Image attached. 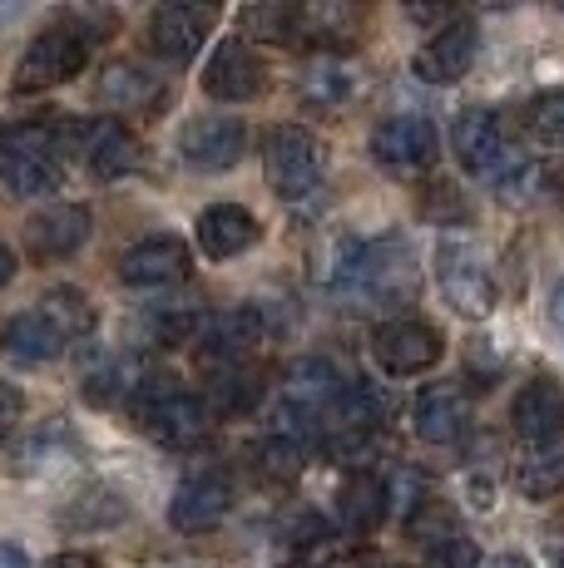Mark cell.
I'll return each instance as SVG.
<instances>
[{
  "label": "cell",
  "instance_id": "obj_12",
  "mask_svg": "<svg viewBox=\"0 0 564 568\" xmlns=\"http://www.w3.org/2000/svg\"><path fill=\"white\" fill-rule=\"evenodd\" d=\"M193 342H199L203 366H238L258 342H263V312L233 307V312H219V316H203Z\"/></svg>",
  "mask_w": 564,
  "mask_h": 568
},
{
  "label": "cell",
  "instance_id": "obj_28",
  "mask_svg": "<svg viewBox=\"0 0 564 568\" xmlns=\"http://www.w3.org/2000/svg\"><path fill=\"white\" fill-rule=\"evenodd\" d=\"M515 489L525 499H555L564 489V450H550L540 445V455L515 465Z\"/></svg>",
  "mask_w": 564,
  "mask_h": 568
},
{
  "label": "cell",
  "instance_id": "obj_42",
  "mask_svg": "<svg viewBox=\"0 0 564 568\" xmlns=\"http://www.w3.org/2000/svg\"><path fill=\"white\" fill-rule=\"evenodd\" d=\"M183 6H193V10H203V16H219V6H223V0H183Z\"/></svg>",
  "mask_w": 564,
  "mask_h": 568
},
{
  "label": "cell",
  "instance_id": "obj_33",
  "mask_svg": "<svg viewBox=\"0 0 564 568\" xmlns=\"http://www.w3.org/2000/svg\"><path fill=\"white\" fill-rule=\"evenodd\" d=\"M149 326H154V342H164V346H173V342H193V336H199V326H203V312H199V307L159 312Z\"/></svg>",
  "mask_w": 564,
  "mask_h": 568
},
{
  "label": "cell",
  "instance_id": "obj_3",
  "mask_svg": "<svg viewBox=\"0 0 564 568\" xmlns=\"http://www.w3.org/2000/svg\"><path fill=\"white\" fill-rule=\"evenodd\" d=\"M90 60V30L80 26L74 16L56 20L50 30H40L30 40V50L20 54L16 64V94H40V90H56V84L74 80Z\"/></svg>",
  "mask_w": 564,
  "mask_h": 568
},
{
  "label": "cell",
  "instance_id": "obj_34",
  "mask_svg": "<svg viewBox=\"0 0 564 568\" xmlns=\"http://www.w3.org/2000/svg\"><path fill=\"white\" fill-rule=\"evenodd\" d=\"M20 410H26V396H20V390L10 386V381H0V440H6V435L16 430Z\"/></svg>",
  "mask_w": 564,
  "mask_h": 568
},
{
  "label": "cell",
  "instance_id": "obj_22",
  "mask_svg": "<svg viewBox=\"0 0 564 568\" xmlns=\"http://www.w3.org/2000/svg\"><path fill=\"white\" fill-rule=\"evenodd\" d=\"M386 505H392V495H386V479H376L372 469H356V475H346V485L338 489V519L346 534H372L376 524L386 519Z\"/></svg>",
  "mask_w": 564,
  "mask_h": 568
},
{
  "label": "cell",
  "instance_id": "obj_43",
  "mask_svg": "<svg viewBox=\"0 0 564 568\" xmlns=\"http://www.w3.org/2000/svg\"><path fill=\"white\" fill-rule=\"evenodd\" d=\"M560 568H564V564H560Z\"/></svg>",
  "mask_w": 564,
  "mask_h": 568
},
{
  "label": "cell",
  "instance_id": "obj_18",
  "mask_svg": "<svg viewBox=\"0 0 564 568\" xmlns=\"http://www.w3.org/2000/svg\"><path fill=\"white\" fill-rule=\"evenodd\" d=\"M209 20L213 16L183 6V0H159L154 20H149V40H154V50L164 54V60L189 64L193 54L203 50V40H209Z\"/></svg>",
  "mask_w": 564,
  "mask_h": 568
},
{
  "label": "cell",
  "instance_id": "obj_27",
  "mask_svg": "<svg viewBox=\"0 0 564 568\" xmlns=\"http://www.w3.org/2000/svg\"><path fill=\"white\" fill-rule=\"evenodd\" d=\"M302 94L322 109H338L356 94V70L346 60H318L308 74H302Z\"/></svg>",
  "mask_w": 564,
  "mask_h": 568
},
{
  "label": "cell",
  "instance_id": "obj_9",
  "mask_svg": "<svg viewBox=\"0 0 564 568\" xmlns=\"http://www.w3.org/2000/svg\"><path fill=\"white\" fill-rule=\"evenodd\" d=\"M233 509V485L219 469H203V475H189L169 499V524L179 534H209L213 524L228 519Z\"/></svg>",
  "mask_w": 564,
  "mask_h": 568
},
{
  "label": "cell",
  "instance_id": "obj_25",
  "mask_svg": "<svg viewBox=\"0 0 564 568\" xmlns=\"http://www.w3.org/2000/svg\"><path fill=\"white\" fill-rule=\"evenodd\" d=\"M100 100L114 109H154L164 100V84L144 70V64H110L100 74Z\"/></svg>",
  "mask_w": 564,
  "mask_h": 568
},
{
  "label": "cell",
  "instance_id": "obj_16",
  "mask_svg": "<svg viewBox=\"0 0 564 568\" xmlns=\"http://www.w3.org/2000/svg\"><path fill=\"white\" fill-rule=\"evenodd\" d=\"M70 134H74V149L84 154V163H90V173H94L100 183L124 179V173L134 169V159H139L134 139H129V129L119 124V119H94V124H74Z\"/></svg>",
  "mask_w": 564,
  "mask_h": 568
},
{
  "label": "cell",
  "instance_id": "obj_37",
  "mask_svg": "<svg viewBox=\"0 0 564 568\" xmlns=\"http://www.w3.org/2000/svg\"><path fill=\"white\" fill-rule=\"evenodd\" d=\"M30 6H36V0H0V30H6L10 20H20V16H26Z\"/></svg>",
  "mask_w": 564,
  "mask_h": 568
},
{
  "label": "cell",
  "instance_id": "obj_38",
  "mask_svg": "<svg viewBox=\"0 0 564 568\" xmlns=\"http://www.w3.org/2000/svg\"><path fill=\"white\" fill-rule=\"evenodd\" d=\"M550 322H555V332L564 336V282L555 287V297H550Z\"/></svg>",
  "mask_w": 564,
  "mask_h": 568
},
{
  "label": "cell",
  "instance_id": "obj_14",
  "mask_svg": "<svg viewBox=\"0 0 564 568\" xmlns=\"http://www.w3.org/2000/svg\"><path fill=\"white\" fill-rule=\"evenodd\" d=\"M475 50H481V30H475L471 20H455L441 36L426 40V50L411 60V70L426 84H455V80H465V70L475 64Z\"/></svg>",
  "mask_w": 564,
  "mask_h": 568
},
{
  "label": "cell",
  "instance_id": "obj_11",
  "mask_svg": "<svg viewBox=\"0 0 564 568\" xmlns=\"http://www.w3.org/2000/svg\"><path fill=\"white\" fill-rule=\"evenodd\" d=\"M510 425L525 445H555L564 435V386L555 376H535L510 400Z\"/></svg>",
  "mask_w": 564,
  "mask_h": 568
},
{
  "label": "cell",
  "instance_id": "obj_8",
  "mask_svg": "<svg viewBox=\"0 0 564 568\" xmlns=\"http://www.w3.org/2000/svg\"><path fill=\"white\" fill-rule=\"evenodd\" d=\"M436 282H441V297L461 316H471V322H485V316L495 312V282L471 247L441 243L436 247Z\"/></svg>",
  "mask_w": 564,
  "mask_h": 568
},
{
  "label": "cell",
  "instance_id": "obj_15",
  "mask_svg": "<svg viewBox=\"0 0 564 568\" xmlns=\"http://www.w3.org/2000/svg\"><path fill=\"white\" fill-rule=\"evenodd\" d=\"M189 272V243L173 233H154L144 243H134L124 257H119V277L129 287H169Z\"/></svg>",
  "mask_w": 564,
  "mask_h": 568
},
{
  "label": "cell",
  "instance_id": "obj_1",
  "mask_svg": "<svg viewBox=\"0 0 564 568\" xmlns=\"http://www.w3.org/2000/svg\"><path fill=\"white\" fill-rule=\"evenodd\" d=\"M94 332V312L90 302L74 287H56L50 297H40L30 312H20L6 326V352L16 362H56L70 342Z\"/></svg>",
  "mask_w": 564,
  "mask_h": 568
},
{
  "label": "cell",
  "instance_id": "obj_21",
  "mask_svg": "<svg viewBox=\"0 0 564 568\" xmlns=\"http://www.w3.org/2000/svg\"><path fill=\"white\" fill-rule=\"evenodd\" d=\"M0 189L10 199H46L60 189V163L46 154V144H20L0 154Z\"/></svg>",
  "mask_w": 564,
  "mask_h": 568
},
{
  "label": "cell",
  "instance_id": "obj_7",
  "mask_svg": "<svg viewBox=\"0 0 564 568\" xmlns=\"http://www.w3.org/2000/svg\"><path fill=\"white\" fill-rule=\"evenodd\" d=\"M372 356L386 376H421L446 356V336L431 322H416V316H401V322L376 326L372 336Z\"/></svg>",
  "mask_w": 564,
  "mask_h": 568
},
{
  "label": "cell",
  "instance_id": "obj_30",
  "mask_svg": "<svg viewBox=\"0 0 564 568\" xmlns=\"http://www.w3.org/2000/svg\"><path fill=\"white\" fill-rule=\"evenodd\" d=\"M258 376H248V371L238 366H219V381H213V410L223 415H243L258 406Z\"/></svg>",
  "mask_w": 564,
  "mask_h": 568
},
{
  "label": "cell",
  "instance_id": "obj_41",
  "mask_svg": "<svg viewBox=\"0 0 564 568\" xmlns=\"http://www.w3.org/2000/svg\"><path fill=\"white\" fill-rule=\"evenodd\" d=\"M10 277H16V253H10V247H0V287H6Z\"/></svg>",
  "mask_w": 564,
  "mask_h": 568
},
{
  "label": "cell",
  "instance_id": "obj_6",
  "mask_svg": "<svg viewBox=\"0 0 564 568\" xmlns=\"http://www.w3.org/2000/svg\"><path fill=\"white\" fill-rule=\"evenodd\" d=\"M436 154H441L436 124L421 114H392L372 129V159L396 179H421L436 163Z\"/></svg>",
  "mask_w": 564,
  "mask_h": 568
},
{
  "label": "cell",
  "instance_id": "obj_2",
  "mask_svg": "<svg viewBox=\"0 0 564 568\" xmlns=\"http://www.w3.org/2000/svg\"><path fill=\"white\" fill-rule=\"evenodd\" d=\"M129 415L154 435L164 450H193L209 440L213 430V406L193 390H179L169 376H139L129 390Z\"/></svg>",
  "mask_w": 564,
  "mask_h": 568
},
{
  "label": "cell",
  "instance_id": "obj_26",
  "mask_svg": "<svg viewBox=\"0 0 564 568\" xmlns=\"http://www.w3.org/2000/svg\"><path fill=\"white\" fill-rule=\"evenodd\" d=\"M392 390L376 386V381H352V386H342V396L332 400V410H338V420L346 430H376V425L392 415Z\"/></svg>",
  "mask_w": 564,
  "mask_h": 568
},
{
  "label": "cell",
  "instance_id": "obj_5",
  "mask_svg": "<svg viewBox=\"0 0 564 568\" xmlns=\"http://www.w3.org/2000/svg\"><path fill=\"white\" fill-rule=\"evenodd\" d=\"M263 169H268V183H273L278 199L298 203L308 193H318L322 183V149L308 129L298 124H278L268 134V149H263Z\"/></svg>",
  "mask_w": 564,
  "mask_h": 568
},
{
  "label": "cell",
  "instance_id": "obj_10",
  "mask_svg": "<svg viewBox=\"0 0 564 568\" xmlns=\"http://www.w3.org/2000/svg\"><path fill=\"white\" fill-rule=\"evenodd\" d=\"M243 149H248V129L238 124V119H228V114L189 119V124H183V134H179L183 163H193V169H203V173L233 169V163L243 159Z\"/></svg>",
  "mask_w": 564,
  "mask_h": 568
},
{
  "label": "cell",
  "instance_id": "obj_29",
  "mask_svg": "<svg viewBox=\"0 0 564 568\" xmlns=\"http://www.w3.org/2000/svg\"><path fill=\"white\" fill-rule=\"evenodd\" d=\"M134 386H139V366L129 362V356H119V362H104L90 376V386H84V400H94V406H114L119 396L129 400V390H134Z\"/></svg>",
  "mask_w": 564,
  "mask_h": 568
},
{
  "label": "cell",
  "instance_id": "obj_32",
  "mask_svg": "<svg viewBox=\"0 0 564 568\" xmlns=\"http://www.w3.org/2000/svg\"><path fill=\"white\" fill-rule=\"evenodd\" d=\"M426 568H481V549H475V539H465V534H446V539L431 544Z\"/></svg>",
  "mask_w": 564,
  "mask_h": 568
},
{
  "label": "cell",
  "instance_id": "obj_35",
  "mask_svg": "<svg viewBox=\"0 0 564 568\" xmlns=\"http://www.w3.org/2000/svg\"><path fill=\"white\" fill-rule=\"evenodd\" d=\"M455 0H401V10H406L411 20H441Z\"/></svg>",
  "mask_w": 564,
  "mask_h": 568
},
{
  "label": "cell",
  "instance_id": "obj_23",
  "mask_svg": "<svg viewBox=\"0 0 564 568\" xmlns=\"http://www.w3.org/2000/svg\"><path fill=\"white\" fill-rule=\"evenodd\" d=\"M342 386L346 381L338 376V366L322 362V356H308V362H298L288 371V406L318 420V415L332 410V400L342 396Z\"/></svg>",
  "mask_w": 564,
  "mask_h": 568
},
{
  "label": "cell",
  "instance_id": "obj_17",
  "mask_svg": "<svg viewBox=\"0 0 564 568\" xmlns=\"http://www.w3.org/2000/svg\"><path fill=\"white\" fill-rule=\"evenodd\" d=\"M84 237H90V213H84L80 203H60L26 223V253L36 262H60V257H70Z\"/></svg>",
  "mask_w": 564,
  "mask_h": 568
},
{
  "label": "cell",
  "instance_id": "obj_19",
  "mask_svg": "<svg viewBox=\"0 0 564 568\" xmlns=\"http://www.w3.org/2000/svg\"><path fill=\"white\" fill-rule=\"evenodd\" d=\"M465 420H471V400H465L461 386H446V381L426 386L416 396V406H411V430L426 445H451L465 430Z\"/></svg>",
  "mask_w": 564,
  "mask_h": 568
},
{
  "label": "cell",
  "instance_id": "obj_31",
  "mask_svg": "<svg viewBox=\"0 0 564 568\" xmlns=\"http://www.w3.org/2000/svg\"><path fill=\"white\" fill-rule=\"evenodd\" d=\"M530 129H535V139H545V144H564V90H550V94L530 100Z\"/></svg>",
  "mask_w": 564,
  "mask_h": 568
},
{
  "label": "cell",
  "instance_id": "obj_40",
  "mask_svg": "<svg viewBox=\"0 0 564 568\" xmlns=\"http://www.w3.org/2000/svg\"><path fill=\"white\" fill-rule=\"evenodd\" d=\"M481 568H530V559H525V554H501V559H491Z\"/></svg>",
  "mask_w": 564,
  "mask_h": 568
},
{
  "label": "cell",
  "instance_id": "obj_36",
  "mask_svg": "<svg viewBox=\"0 0 564 568\" xmlns=\"http://www.w3.org/2000/svg\"><path fill=\"white\" fill-rule=\"evenodd\" d=\"M0 568H30V554L20 544H0Z\"/></svg>",
  "mask_w": 564,
  "mask_h": 568
},
{
  "label": "cell",
  "instance_id": "obj_39",
  "mask_svg": "<svg viewBox=\"0 0 564 568\" xmlns=\"http://www.w3.org/2000/svg\"><path fill=\"white\" fill-rule=\"evenodd\" d=\"M46 568H94V564L84 559V554H60V559H50Z\"/></svg>",
  "mask_w": 564,
  "mask_h": 568
},
{
  "label": "cell",
  "instance_id": "obj_20",
  "mask_svg": "<svg viewBox=\"0 0 564 568\" xmlns=\"http://www.w3.org/2000/svg\"><path fill=\"white\" fill-rule=\"evenodd\" d=\"M258 243V217L238 203H213L199 213V247L213 262H228Z\"/></svg>",
  "mask_w": 564,
  "mask_h": 568
},
{
  "label": "cell",
  "instance_id": "obj_4",
  "mask_svg": "<svg viewBox=\"0 0 564 568\" xmlns=\"http://www.w3.org/2000/svg\"><path fill=\"white\" fill-rule=\"evenodd\" d=\"M455 154H461L465 173L491 179L495 189H505V183H515L520 173H525V163L510 149L495 109H465V114L455 119Z\"/></svg>",
  "mask_w": 564,
  "mask_h": 568
},
{
  "label": "cell",
  "instance_id": "obj_24",
  "mask_svg": "<svg viewBox=\"0 0 564 568\" xmlns=\"http://www.w3.org/2000/svg\"><path fill=\"white\" fill-rule=\"evenodd\" d=\"M243 26L263 45H292L308 30V0H253Z\"/></svg>",
  "mask_w": 564,
  "mask_h": 568
},
{
  "label": "cell",
  "instance_id": "obj_13",
  "mask_svg": "<svg viewBox=\"0 0 564 568\" xmlns=\"http://www.w3.org/2000/svg\"><path fill=\"white\" fill-rule=\"evenodd\" d=\"M263 84H268L263 60H258L243 40H223V45L213 50V60L203 64V94H209V100L243 104V100H253V94H263Z\"/></svg>",
  "mask_w": 564,
  "mask_h": 568
}]
</instances>
